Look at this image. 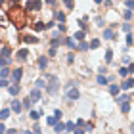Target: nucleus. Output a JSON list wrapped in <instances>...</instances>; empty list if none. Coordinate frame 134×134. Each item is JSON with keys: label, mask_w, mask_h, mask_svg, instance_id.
<instances>
[{"label": "nucleus", "mask_w": 134, "mask_h": 134, "mask_svg": "<svg viewBox=\"0 0 134 134\" xmlns=\"http://www.w3.org/2000/svg\"><path fill=\"white\" fill-rule=\"evenodd\" d=\"M8 17L12 19V23L15 25V29H23L27 25V10H23L21 6H17V4H14L8 10Z\"/></svg>", "instance_id": "nucleus-1"}, {"label": "nucleus", "mask_w": 134, "mask_h": 134, "mask_svg": "<svg viewBox=\"0 0 134 134\" xmlns=\"http://www.w3.org/2000/svg\"><path fill=\"white\" fill-rule=\"evenodd\" d=\"M46 92L48 94H58L59 92V79L56 77V75H46Z\"/></svg>", "instance_id": "nucleus-2"}, {"label": "nucleus", "mask_w": 134, "mask_h": 134, "mask_svg": "<svg viewBox=\"0 0 134 134\" xmlns=\"http://www.w3.org/2000/svg\"><path fill=\"white\" fill-rule=\"evenodd\" d=\"M40 8H42L40 0H27V4H25V10H40Z\"/></svg>", "instance_id": "nucleus-3"}, {"label": "nucleus", "mask_w": 134, "mask_h": 134, "mask_svg": "<svg viewBox=\"0 0 134 134\" xmlns=\"http://www.w3.org/2000/svg\"><path fill=\"white\" fill-rule=\"evenodd\" d=\"M79 96H81V94H79V88L77 86H69V90H67V100H79Z\"/></svg>", "instance_id": "nucleus-4"}, {"label": "nucleus", "mask_w": 134, "mask_h": 134, "mask_svg": "<svg viewBox=\"0 0 134 134\" xmlns=\"http://www.w3.org/2000/svg\"><path fill=\"white\" fill-rule=\"evenodd\" d=\"M27 98L31 100V103H33V102H38V100H40V88H35V90H31Z\"/></svg>", "instance_id": "nucleus-5"}, {"label": "nucleus", "mask_w": 134, "mask_h": 134, "mask_svg": "<svg viewBox=\"0 0 134 134\" xmlns=\"http://www.w3.org/2000/svg\"><path fill=\"white\" fill-rule=\"evenodd\" d=\"M21 75H23V69H14V71H10V77H12V81H14V82H19Z\"/></svg>", "instance_id": "nucleus-6"}, {"label": "nucleus", "mask_w": 134, "mask_h": 134, "mask_svg": "<svg viewBox=\"0 0 134 134\" xmlns=\"http://www.w3.org/2000/svg\"><path fill=\"white\" fill-rule=\"evenodd\" d=\"M19 82H14V84H10V86H8V92L12 94V96H17V94H19Z\"/></svg>", "instance_id": "nucleus-7"}, {"label": "nucleus", "mask_w": 134, "mask_h": 134, "mask_svg": "<svg viewBox=\"0 0 134 134\" xmlns=\"http://www.w3.org/2000/svg\"><path fill=\"white\" fill-rule=\"evenodd\" d=\"M132 86H134V79H132V77H129L123 84H121V90H130Z\"/></svg>", "instance_id": "nucleus-8"}, {"label": "nucleus", "mask_w": 134, "mask_h": 134, "mask_svg": "<svg viewBox=\"0 0 134 134\" xmlns=\"http://www.w3.org/2000/svg\"><path fill=\"white\" fill-rule=\"evenodd\" d=\"M27 58H29V50L27 48H23V50L17 52V59H19V62H27Z\"/></svg>", "instance_id": "nucleus-9"}, {"label": "nucleus", "mask_w": 134, "mask_h": 134, "mask_svg": "<svg viewBox=\"0 0 134 134\" xmlns=\"http://www.w3.org/2000/svg\"><path fill=\"white\" fill-rule=\"evenodd\" d=\"M119 105H121V111H123V113H129V111H130V100L119 102Z\"/></svg>", "instance_id": "nucleus-10"}, {"label": "nucleus", "mask_w": 134, "mask_h": 134, "mask_svg": "<svg viewBox=\"0 0 134 134\" xmlns=\"http://www.w3.org/2000/svg\"><path fill=\"white\" fill-rule=\"evenodd\" d=\"M23 42H27V44H36V42H38V38H36V36H33V35H25V36H23Z\"/></svg>", "instance_id": "nucleus-11"}, {"label": "nucleus", "mask_w": 134, "mask_h": 134, "mask_svg": "<svg viewBox=\"0 0 134 134\" xmlns=\"http://www.w3.org/2000/svg\"><path fill=\"white\" fill-rule=\"evenodd\" d=\"M103 38H105V40H111V38H115V31H113L111 27L103 31Z\"/></svg>", "instance_id": "nucleus-12"}, {"label": "nucleus", "mask_w": 134, "mask_h": 134, "mask_svg": "<svg viewBox=\"0 0 134 134\" xmlns=\"http://www.w3.org/2000/svg\"><path fill=\"white\" fill-rule=\"evenodd\" d=\"M12 109H14L15 113H21V109H23V105L19 103V100H14V102H12Z\"/></svg>", "instance_id": "nucleus-13"}, {"label": "nucleus", "mask_w": 134, "mask_h": 134, "mask_svg": "<svg viewBox=\"0 0 134 134\" xmlns=\"http://www.w3.org/2000/svg\"><path fill=\"white\" fill-rule=\"evenodd\" d=\"M10 71H12V69H8L6 65L0 67V79H8V77H10Z\"/></svg>", "instance_id": "nucleus-14"}, {"label": "nucleus", "mask_w": 134, "mask_h": 134, "mask_svg": "<svg viewBox=\"0 0 134 134\" xmlns=\"http://www.w3.org/2000/svg\"><path fill=\"white\" fill-rule=\"evenodd\" d=\"M36 63H38V67H40L42 71H44V69H46V65H48V59H46L44 56H40V58H38V62H36Z\"/></svg>", "instance_id": "nucleus-15"}, {"label": "nucleus", "mask_w": 134, "mask_h": 134, "mask_svg": "<svg viewBox=\"0 0 134 134\" xmlns=\"http://www.w3.org/2000/svg\"><path fill=\"white\" fill-rule=\"evenodd\" d=\"M63 42L67 44V48H71V50H73V48H77V42H75V38H65Z\"/></svg>", "instance_id": "nucleus-16"}, {"label": "nucleus", "mask_w": 134, "mask_h": 134, "mask_svg": "<svg viewBox=\"0 0 134 134\" xmlns=\"http://www.w3.org/2000/svg\"><path fill=\"white\" fill-rule=\"evenodd\" d=\"M54 130H56L58 134H59V132H63V130H65V125H63V123H59V121H58V123L54 125Z\"/></svg>", "instance_id": "nucleus-17"}, {"label": "nucleus", "mask_w": 134, "mask_h": 134, "mask_svg": "<svg viewBox=\"0 0 134 134\" xmlns=\"http://www.w3.org/2000/svg\"><path fill=\"white\" fill-rule=\"evenodd\" d=\"M109 92H111L113 96H117V94L121 92V86H117V84H111V86H109Z\"/></svg>", "instance_id": "nucleus-18"}, {"label": "nucleus", "mask_w": 134, "mask_h": 134, "mask_svg": "<svg viewBox=\"0 0 134 134\" xmlns=\"http://www.w3.org/2000/svg\"><path fill=\"white\" fill-rule=\"evenodd\" d=\"M0 119H2V121L10 119V109H2V111H0Z\"/></svg>", "instance_id": "nucleus-19"}, {"label": "nucleus", "mask_w": 134, "mask_h": 134, "mask_svg": "<svg viewBox=\"0 0 134 134\" xmlns=\"http://www.w3.org/2000/svg\"><path fill=\"white\" fill-rule=\"evenodd\" d=\"M10 54H12L10 46H4V48H2V54H0V56H2V58H10Z\"/></svg>", "instance_id": "nucleus-20"}, {"label": "nucleus", "mask_w": 134, "mask_h": 134, "mask_svg": "<svg viewBox=\"0 0 134 134\" xmlns=\"http://www.w3.org/2000/svg\"><path fill=\"white\" fill-rule=\"evenodd\" d=\"M111 59H113V52L105 50V63H111Z\"/></svg>", "instance_id": "nucleus-21"}, {"label": "nucleus", "mask_w": 134, "mask_h": 134, "mask_svg": "<svg viewBox=\"0 0 134 134\" xmlns=\"http://www.w3.org/2000/svg\"><path fill=\"white\" fill-rule=\"evenodd\" d=\"M123 17H125L126 21L132 19V10H125V12H123Z\"/></svg>", "instance_id": "nucleus-22"}, {"label": "nucleus", "mask_w": 134, "mask_h": 134, "mask_svg": "<svg viewBox=\"0 0 134 134\" xmlns=\"http://www.w3.org/2000/svg\"><path fill=\"white\" fill-rule=\"evenodd\" d=\"M119 75H121V77H126V75H130V73H129V67H121V69H119Z\"/></svg>", "instance_id": "nucleus-23"}, {"label": "nucleus", "mask_w": 134, "mask_h": 134, "mask_svg": "<svg viewBox=\"0 0 134 134\" xmlns=\"http://www.w3.org/2000/svg\"><path fill=\"white\" fill-rule=\"evenodd\" d=\"M73 38H75V40H82V38H84V31H77Z\"/></svg>", "instance_id": "nucleus-24"}, {"label": "nucleus", "mask_w": 134, "mask_h": 134, "mask_svg": "<svg viewBox=\"0 0 134 134\" xmlns=\"http://www.w3.org/2000/svg\"><path fill=\"white\" fill-rule=\"evenodd\" d=\"M40 115H42V111H31V113H29V117H31V119H35V121H36V119H38V117H40Z\"/></svg>", "instance_id": "nucleus-25"}, {"label": "nucleus", "mask_w": 134, "mask_h": 134, "mask_svg": "<svg viewBox=\"0 0 134 134\" xmlns=\"http://www.w3.org/2000/svg\"><path fill=\"white\" fill-rule=\"evenodd\" d=\"M58 121H59V119L56 117V115H54V117H48V125H50V126H54V125L58 123Z\"/></svg>", "instance_id": "nucleus-26"}, {"label": "nucleus", "mask_w": 134, "mask_h": 134, "mask_svg": "<svg viewBox=\"0 0 134 134\" xmlns=\"http://www.w3.org/2000/svg\"><path fill=\"white\" fill-rule=\"evenodd\" d=\"M54 15H56V19H59V21H65V14H62V12H56V14H54Z\"/></svg>", "instance_id": "nucleus-27"}, {"label": "nucleus", "mask_w": 134, "mask_h": 134, "mask_svg": "<svg viewBox=\"0 0 134 134\" xmlns=\"http://www.w3.org/2000/svg\"><path fill=\"white\" fill-rule=\"evenodd\" d=\"M88 48H92V50H96V48H100V40H92L88 44Z\"/></svg>", "instance_id": "nucleus-28"}, {"label": "nucleus", "mask_w": 134, "mask_h": 134, "mask_svg": "<svg viewBox=\"0 0 134 134\" xmlns=\"http://www.w3.org/2000/svg\"><path fill=\"white\" fill-rule=\"evenodd\" d=\"M44 29H46V27H44V23H40V21H38V23H35V31H44Z\"/></svg>", "instance_id": "nucleus-29"}, {"label": "nucleus", "mask_w": 134, "mask_h": 134, "mask_svg": "<svg viewBox=\"0 0 134 134\" xmlns=\"http://www.w3.org/2000/svg\"><path fill=\"white\" fill-rule=\"evenodd\" d=\"M59 44H63V40H62V38H59V40H58V38H54V40H52V48H58Z\"/></svg>", "instance_id": "nucleus-30"}, {"label": "nucleus", "mask_w": 134, "mask_h": 134, "mask_svg": "<svg viewBox=\"0 0 134 134\" xmlns=\"http://www.w3.org/2000/svg\"><path fill=\"white\" fill-rule=\"evenodd\" d=\"M125 100H130V96H129V94H123V96L117 94V102H125Z\"/></svg>", "instance_id": "nucleus-31"}, {"label": "nucleus", "mask_w": 134, "mask_h": 134, "mask_svg": "<svg viewBox=\"0 0 134 134\" xmlns=\"http://www.w3.org/2000/svg\"><path fill=\"white\" fill-rule=\"evenodd\" d=\"M63 4H65L69 10H71V8H75V2H73V0H63Z\"/></svg>", "instance_id": "nucleus-32"}, {"label": "nucleus", "mask_w": 134, "mask_h": 134, "mask_svg": "<svg viewBox=\"0 0 134 134\" xmlns=\"http://www.w3.org/2000/svg\"><path fill=\"white\" fill-rule=\"evenodd\" d=\"M98 84H107V77L100 75V77H98Z\"/></svg>", "instance_id": "nucleus-33"}, {"label": "nucleus", "mask_w": 134, "mask_h": 134, "mask_svg": "<svg viewBox=\"0 0 134 134\" xmlns=\"http://www.w3.org/2000/svg\"><path fill=\"white\" fill-rule=\"evenodd\" d=\"M46 86V82L42 81V79H38V81H36V88H44Z\"/></svg>", "instance_id": "nucleus-34"}, {"label": "nucleus", "mask_w": 134, "mask_h": 134, "mask_svg": "<svg viewBox=\"0 0 134 134\" xmlns=\"http://www.w3.org/2000/svg\"><path fill=\"white\" fill-rule=\"evenodd\" d=\"M73 129H75V123H71V121H69V123L65 125V130H69V132H71Z\"/></svg>", "instance_id": "nucleus-35"}, {"label": "nucleus", "mask_w": 134, "mask_h": 134, "mask_svg": "<svg viewBox=\"0 0 134 134\" xmlns=\"http://www.w3.org/2000/svg\"><path fill=\"white\" fill-rule=\"evenodd\" d=\"M79 50H88V42H81V44H79Z\"/></svg>", "instance_id": "nucleus-36"}, {"label": "nucleus", "mask_w": 134, "mask_h": 134, "mask_svg": "<svg viewBox=\"0 0 134 134\" xmlns=\"http://www.w3.org/2000/svg\"><path fill=\"white\" fill-rule=\"evenodd\" d=\"M123 31H125V33H130V31H132L130 23H126V25H123Z\"/></svg>", "instance_id": "nucleus-37"}, {"label": "nucleus", "mask_w": 134, "mask_h": 134, "mask_svg": "<svg viewBox=\"0 0 134 134\" xmlns=\"http://www.w3.org/2000/svg\"><path fill=\"white\" fill-rule=\"evenodd\" d=\"M73 130H75V134H84V129H82V126H77V129H73Z\"/></svg>", "instance_id": "nucleus-38"}, {"label": "nucleus", "mask_w": 134, "mask_h": 134, "mask_svg": "<svg viewBox=\"0 0 134 134\" xmlns=\"http://www.w3.org/2000/svg\"><path fill=\"white\" fill-rule=\"evenodd\" d=\"M126 44H129V46H132V35H130V33L126 35Z\"/></svg>", "instance_id": "nucleus-39"}, {"label": "nucleus", "mask_w": 134, "mask_h": 134, "mask_svg": "<svg viewBox=\"0 0 134 134\" xmlns=\"http://www.w3.org/2000/svg\"><path fill=\"white\" fill-rule=\"evenodd\" d=\"M29 105H31V100L25 98V100H23V107H27V109H29Z\"/></svg>", "instance_id": "nucleus-40"}, {"label": "nucleus", "mask_w": 134, "mask_h": 134, "mask_svg": "<svg viewBox=\"0 0 134 134\" xmlns=\"http://www.w3.org/2000/svg\"><path fill=\"white\" fill-rule=\"evenodd\" d=\"M2 86H8V79H0V88Z\"/></svg>", "instance_id": "nucleus-41"}, {"label": "nucleus", "mask_w": 134, "mask_h": 134, "mask_svg": "<svg viewBox=\"0 0 134 134\" xmlns=\"http://www.w3.org/2000/svg\"><path fill=\"white\" fill-rule=\"evenodd\" d=\"M54 115H56L58 119H62V109H56V111H54Z\"/></svg>", "instance_id": "nucleus-42"}, {"label": "nucleus", "mask_w": 134, "mask_h": 134, "mask_svg": "<svg viewBox=\"0 0 134 134\" xmlns=\"http://www.w3.org/2000/svg\"><path fill=\"white\" fill-rule=\"evenodd\" d=\"M79 25H81V29H82V31H86V27H88V25H86V23H84V19H82L81 23H79Z\"/></svg>", "instance_id": "nucleus-43"}, {"label": "nucleus", "mask_w": 134, "mask_h": 134, "mask_svg": "<svg viewBox=\"0 0 134 134\" xmlns=\"http://www.w3.org/2000/svg\"><path fill=\"white\" fill-rule=\"evenodd\" d=\"M6 132H8V134H17V130H15V129H10V130H6Z\"/></svg>", "instance_id": "nucleus-44"}, {"label": "nucleus", "mask_w": 134, "mask_h": 134, "mask_svg": "<svg viewBox=\"0 0 134 134\" xmlns=\"http://www.w3.org/2000/svg\"><path fill=\"white\" fill-rule=\"evenodd\" d=\"M126 6H129V10H132V0H126Z\"/></svg>", "instance_id": "nucleus-45"}, {"label": "nucleus", "mask_w": 134, "mask_h": 134, "mask_svg": "<svg viewBox=\"0 0 134 134\" xmlns=\"http://www.w3.org/2000/svg\"><path fill=\"white\" fill-rule=\"evenodd\" d=\"M4 132H6V129H4V125L0 123V134H4Z\"/></svg>", "instance_id": "nucleus-46"}, {"label": "nucleus", "mask_w": 134, "mask_h": 134, "mask_svg": "<svg viewBox=\"0 0 134 134\" xmlns=\"http://www.w3.org/2000/svg\"><path fill=\"white\" fill-rule=\"evenodd\" d=\"M33 134H42V132H40V129H38V126H35V132H33Z\"/></svg>", "instance_id": "nucleus-47"}, {"label": "nucleus", "mask_w": 134, "mask_h": 134, "mask_svg": "<svg viewBox=\"0 0 134 134\" xmlns=\"http://www.w3.org/2000/svg\"><path fill=\"white\" fill-rule=\"evenodd\" d=\"M54 2H56V0H46V4H54Z\"/></svg>", "instance_id": "nucleus-48"}, {"label": "nucleus", "mask_w": 134, "mask_h": 134, "mask_svg": "<svg viewBox=\"0 0 134 134\" xmlns=\"http://www.w3.org/2000/svg\"><path fill=\"white\" fill-rule=\"evenodd\" d=\"M94 2H96V4H102V2H103V0H94Z\"/></svg>", "instance_id": "nucleus-49"}, {"label": "nucleus", "mask_w": 134, "mask_h": 134, "mask_svg": "<svg viewBox=\"0 0 134 134\" xmlns=\"http://www.w3.org/2000/svg\"><path fill=\"white\" fill-rule=\"evenodd\" d=\"M2 4H4V0H0V6H2Z\"/></svg>", "instance_id": "nucleus-50"}, {"label": "nucleus", "mask_w": 134, "mask_h": 134, "mask_svg": "<svg viewBox=\"0 0 134 134\" xmlns=\"http://www.w3.org/2000/svg\"><path fill=\"white\" fill-rule=\"evenodd\" d=\"M0 67H2V63H0Z\"/></svg>", "instance_id": "nucleus-51"}]
</instances>
